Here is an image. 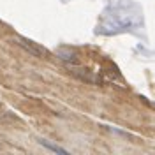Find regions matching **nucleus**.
I'll use <instances>...</instances> for the list:
<instances>
[{
    "instance_id": "f257e3e1",
    "label": "nucleus",
    "mask_w": 155,
    "mask_h": 155,
    "mask_svg": "<svg viewBox=\"0 0 155 155\" xmlns=\"http://www.w3.org/2000/svg\"><path fill=\"white\" fill-rule=\"evenodd\" d=\"M18 44L21 46V48H25L28 53H32L34 57H37V58H44L46 55H48V51L42 48V46H39L37 42L28 41V39H25V37H19L18 39Z\"/></svg>"
},
{
    "instance_id": "f03ea898",
    "label": "nucleus",
    "mask_w": 155,
    "mask_h": 155,
    "mask_svg": "<svg viewBox=\"0 0 155 155\" xmlns=\"http://www.w3.org/2000/svg\"><path fill=\"white\" fill-rule=\"evenodd\" d=\"M41 145L42 146H46V148H49V150H53V152H58V153H67L64 148H60V146H55V145H51V143H48V141H44V139H41Z\"/></svg>"
}]
</instances>
